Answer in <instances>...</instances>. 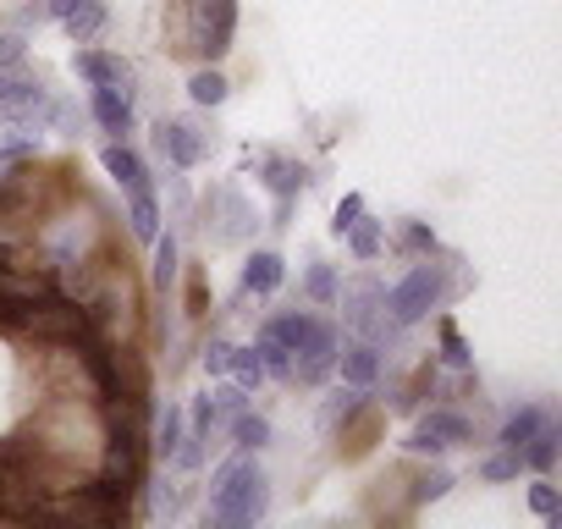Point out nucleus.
<instances>
[{
  "instance_id": "1",
  "label": "nucleus",
  "mask_w": 562,
  "mask_h": 529,
  "mask_svg": "<svg viewBox=\"0 0 562 529\" xmlns=\"http://www.w3.org/2000/svg\"><path fill=\"white\" fill-rule=\"evenodd\" d=\"M237 34V0H177L171 7V50L177 56H204L221 61Z\"/></svg>"
},
{
  "instance_id": "2",
  "label": "nucleus",
  "mask_w": 562,
  "mask_h": 529,
  "mask_svg": "<svg viewBox=\"0 0 562 529\" xmlns=\"http://www.w3.org/2000/svg\"><path fill=\"white\" fill-rule=\"evenodd\" d=\"M265 331L288 348V359H293V375H288V381L315 386V381H326V370L337 364V326H326V320H315V315H304V309L270 320Z\"/></svg>"
},
{
  "instance_id": "3",
  "label": "nucleus",
  "mask_w": 562,
  "mask_h": 529,
  "mask_svg": "<svg viewBox=\"0 0 562 529\" xmlns=\"http://www.w3.org/2000/svg\"><path fill=\"white\" fill-rule=\"evenodd\" d=\"M270 513V474L254 458H232L215 474L210 491V518L215 524H259Z\"/></svg>"
},
{
  "instance_id": "4",
  "label": "nucleus",
  "mask_w": 562,
  "mask_h": 529,
  "mask_svg": "<svg viewBox=\"0 0 562 529\" xmlns=\"http://www.w3.org/2000/svg\"><path fill=\"white\" fill-rule=\"evenodd\" d=\"M441 299H447V264H414V271L381 299V309H392V320L397 326H414V320H425L430 309H441Z\"/></svg>"
},
{
  "instance_id": "5",
  "label": "nucleus",
  "mask_w": 562,
  "mask_h": 529,
  "mask_svg": "<svg viewBox=\"0 0 562 529\" xmlns=\"http://www.w3.org/2000/svg\"><path fill=\"white\" fill-rule=\"evenodd\" d=\"M474 436V425L463 419V414H452V408H430L419 425H414V436L403 441L414 458H436V452H447V447H458V441H469Z\"/></svg>"
},
{
  "instance_id": "6",
  "label": "nucleus",
  "mask_w": 562,
  "mask_h": 529,
  "mask_svg": "<svg viewBox=\"0 0 562 529\" xmlns=\"http://www.w3.org/2000/svg\"><path fill=\"white\" fill-rule=\"evenodd\" d=\"M45 111H50L45 83L18 78L12 67H0V122H40Z\"/></svg>"
},
{
  "instance_id": "7",
  "label": "nucleus",
  "mask_w": 562,
  "mask_h": 529,
  "mask_svg": "<svg viewBox=\"0 0 562 529\" xmlns=\"http://www.w3.org/2000/svg\"><path fill=\"white\" fill-rule=\"evenodd\" d=\"M155 144H160V155H166L177 171L199 166V160H204V149H210V138L199 133V122H188V116H166V122L155 127Z\"/></svg>"
},
{
  "instance_id": "8",
  "label": "nucleus",
  "mask_w": 562,
  "mask_h": 529,
  "mask_svg": "<svg viewBox=\"0 0 562 529\" xmlns=\"http://www.w3.org/2000/svg\"><path fill=\"white\" fill-rule=\"evenodd\" d=\"M72 72L83 78V83H111V89H127L133 83V61H122V56H105V50H78L72 56Z\"/></svg>"
},
{
  "instance_id": "9",
  "label": "nucleus",
  "mask_w": 562,
  "mask_h": 529,
  "mask_svg": "<svg viewBox=\"0 0 562 529\" xmlns=\"http://www.w3.org/2000/svg\"><path fill=\"white\" fill-rule=\"evenodd\" d=\"M89 111H94V122H100L111 138H127V133H133V94H127V89H111V83H100Z\"/></svg>"
},
{
  "instance_id": "10",
  "label": "nucleus",
  "mask_w": 562,
  "mask_h": 529,
  "mask_svg": "<svg viewBox=\"0 0 562 529\" xmlns=\"http://www.w3.org/2000/svg\"><path fill=\"white\" fill-rule=\"evenodd\" d=\"M254 166L265 171V188H270L276 199H293V193L310 188V166H299V160H288V155H259Z\"/></svg>"
},
{
  "instance_id": "11",
  "label": "nucleus",
  "mask_w": 562,
  "mask_h": 529,
  "mask_svg": "<svg viewBox=\"0 0 562 529\" xmlns=\"http://www.w3.org/2000/svg\"><path fill=\"white\" fill-rule=\"evenodd\" d=\"M100 160H105V171H111V177H116V182H122L127 193H138V188H149V166H144V155H138V149H133L127 138H116V144H105V155H100Z\"/></svg>"
},
{
  "instance_id": "12",
  "label": "nucleus",
  "mask_w": 562,
  "mask_h": 529,
  "mask_svg": "<svg viewBox=\"0 0 562 529\" xmlns=\"http://www.w3.org/2000/svg\"><path fill=\"white\" fill-rule=\"evenodd\" d=\"M546 419H551V414H546L540 403H524V408H513V414L502 419V430H496V441H502L507 452H518V458H524V447H529V441L540 436V425H546Z\"/></svg>"
},
{
  "instance_id": "13",
  "label": "nucleus",
  "mask_w": 562,
  "mask_h": 529,
  "mask_svg": "<svg viewBox=\"0 0 562 529\" xmlns=\"http://www.w3.org/2000/svg\"><path fill=\"white\" fill-rule=\"evenodd\" d=\"M281 277H288V264H281V254L259 248V254H248V264H243V293L265 299V293H276V288H281Z\"/></svg>"
},
{
  "instance_id": "14",
  "label": "nucleus",
  "mask_w": 562,
  "mask_h": 529,
  "mask_svg": "<svg viewBox=\"0 0 562 529\" xmlns=\"http://www.w3.org/2000/svg\"><path fill=\"white\" fill-rule=\"evenodd\" d=\"M337 364H342V381H348V386H375V375H381V348H375V342H348V348L337 353Z\"/></svg>"
},
{
  "instance_id": "15",
  "label": "nucleus",
  "mask_w": 562,
  "mask_h": 529,
  "mask_svg": "<svg viewBox=\"0 0 562 529\" xmlns=\"http://www.w3.org/2000/svg\"><path fill=\"white\" fill-rule=\"evenodd\" d=\"M127 226H133V237H138V243H155V232H160V204H155V193H149V188H138V193H133V204H127Z\"/></svg>"
},
{
  "instance_id": "16",
  "label": "nucleus",
  "mask_w": 562,
  "mask_h": 529,
  "mask_svg": "<svg viewBox=\"0 0 562 529\" xmlns=\"http://www.w3.org/2000/svg\"><path fill=\"white\" fill-rule=\"evenodd\" d=\"M226 425H232V441H237L243 452L270 447V419H265V414H248V408H243V414H232Z\"/></svg>"
},
{
  "instance_id": "17",
  "label": "nucleus",
  "mask_w": 562,
  "mask_h": 529,
  "mask_svg": "<svg viewBox=\"0 0 562 529\" xmlns=\"http://www.w3.org/2000/svg\"><path fill=\"white\" fill-rule=\"evenodd\" d=\"M61 23H67V34H72L78 45H89V40L105 29V7H100V0H83V7H78V12H67Z\"/></svg>"
},
{
  "instance_id": "18",
  "label": "nucleus",
  "mask_w": 562,
  "mask_h": 529,
  "mask_svg": "<svg viewBox=\"0 0 562 529\" xmlns=\"http://www.w3.org/2000/svg\"><path fill=\"white\" fill-rule=\"evenodd\" d=\"M226 94H232V89H226V78H221L215 67H199V72L188 78V100H193V105H221Z\"/></svg>"
},
{
  "instance_id": "19",
  "label": "nucleus",
  "mask_w": 562,
  "mask_h": 529,
  "mask_svg": "<svg viewBox=\"0 0 562 529\" xmlns=\"http://www.w3.org/2000/svg\"><path fill=\"white\" fill-rule=\"evenodd\" d=\"M182 425H188V414H182L177 403H166V414H160V425H155V452H160V458H171V452L182 447Z\"/></svg>"
},
{
  "instance_id": "20",
  "label": "nucleus",
  "mask_w": 562,
  "mask_h": 529,
  "mask_svg": "<svg viewBox=\"0 0 562 529\" xmlns=\"http://www.w3.org/2000/svg\"><path fill=\"white\" fill-rule=\"evenodd\" d=\"M557 441H562V436H557V419H546V425H540V436H535V441L524 447V463L546 474V469L557 463Z\"/></svg>"
},
{
  "instance_id": "21",
  "label": "nucleus",
  "mask_w": 562,
  "mask_h": 529,
  "mask_svg": "<svg viewBox=\"0 0 562 529\" xmlns=\"http://www.w3.org/2000/svg\"><path fill=\"white\" fill-rule=\"evenodd\" d=\"M254 353H259V364H265V375H276V381H288L293 375V359H288V348H281L270 331H259V342H254Z\"/></svg>"
},
{
  "instance_id": "22",
  "label": "nucleus",
  "mask_w": 562,
  "mask_h": 529,
  "mask_svg": "<svg viewBox=\"0 0 562 529\" xmlns=\"http://www.w3.org/2000/svg\"><path fill=\"white\" fill-rule=\"evenodd\" d=\"M226 370L237 375V386H243V392H254V386L265 381V364H259V353H254V348H232Z\"/></svg>"
},
{
  "instance_id": "23",
  "label": "nucleus",
  "mask_w": 562,
  "mask_h": 529,
  "mask_svg": "<svg viewBox=\"0 0 562 529\" xmlns=\"http://www.w3.org/2000/svg\"><path fill=\"white\" fill-rule=\"evenodd\" d=\"M348 243H353V259H375L386 237H381V226H375V221H364V215H359V221L348 226Z\"/></svg>"
},
{
  "instance_id": "24",
  "label": "nucleus",
  "mask_w": 562,
  "mask_h": 529,
  "mask_svg": "<svg viewBox=\"0 0 562 529\" xmlns=\"http://www.w3.org/2000/svg\"><path fill=\"white\" fill-rule=\"evenodd\" d=\"M177 282V237L155 232V288H171Z\"/></svg>"
},
{
  "instance_id": "25",
  "label": "nucleus",
  "mask_w": 562,
  "mask_h": 529,
  "mask_svg": "<svg viewBox=\"0 0 562 529\" xmlns=\"http://www.w3.org/2000/svg\"><path fill=\"white\" fill-rule=\"evenodd\" d=\"M518 469H524V458L502 447L496 458H485V463H480V480H491V485H502V480H518Z\"/></svg>"
},
{
  "instance_id": "26",
  "label": "nucleus",
  "mask_w": 562,
  "mask_h": 529,
  "mask_svg": "<svg viewBox=\"0 0 562 529\" xmlns=\"http://www.w3.org/2000/svg\"><path fill=\"white\" fill-rule=\"evenodd\" d=\"M447 491H452V474H447V469H425L419 485H414V507H419V502H441Z\"/></svg>"
},
{
  "instance_id": "27",
  "label": "nucleus",
  "mask_w": 562,
  "mask_h": 529,
  "mask_svg": "<svg viewBox=\"0 0 562 529\" xmlns=\"http://www.w3.org/2000/svg\"><path fill=\"white\" fill-rule=\"evenodd\" d=\"M529 513H540V518H562V496H557V485H546V480H535L529 485Z\"/></svg>"
},
{
  "instance_id": "28",
  "label": "nucleus",
  "mask_w": 562,
  "mask_h": 529,
  "mask_svg": "<svg viewBox=\"0 0 562 529\" xmlns=\"http://www.w3.org/2000/svg\"><path fill=\"white\" fill-rule=\"evenodd\" d=\"M441 359H447L452 370H469V342L458 337V326H452V320H441Z\"/></svg>"
},
{
  "instance_id": "29",
  "label": "nucleus",
  "mask_w": 562,
  "mask_h": 529,
  "mask_svg": "<svg viewBox=\"0 0 562 529\" xmlns=\"http://www.w3.org/2000/svg\"><path fill=\"white\" fill-rule=\"evenodd\" d=\"M304 288H310V299H315V304H331V299H337V271H331V264H315Z\"/></svg>"
},
{
  "instance_id": "30",
  "label": "nucleus",
  "mask_w": 562,
  "mask_h": 529,
  "mask_svg": "<svg viewBox=\"0 0 562 529\" xmlns=\"http://www.w3.org/2000/svg\"><path fill=\"white\" fill-rule=\"evenodd\" d=\"M23 50H29L23 29H18V23H7V29H0V67H18V61H23Z\"/></svg>"
},
{
  "instance_id": "31",
  "label": "nucleus",
  "mask_w": 562,
  "mask_h": 529,
  "mask_svg": "<svg viewBox=\"0 0 562 529\" xmlns=\"http://www.w3.org/2000/svg\"><path fill=\"white\" fill-rule=\"evenodd\" d=\"M359 215H364V193H348V199L337 204V215H331V232H337V237H348V226H353Z\"/></svg>"
},
{
  "instance_id": "32",
  "label": "nucleus",
  "mask_w": 562,
  "mask_h": 529,
  "mask_svg": "<svg viewBox=\"0 0 562 529\" xmlns=\"http://www.w3.org/2000/svg\"><path fill=\"white\" fill-rule=\"evenodd\" d=\"M403 243H408V248H430V254H436V232H430V226H419V221H408V226H403Z\"/></svg>"
},
{
  "instance_id": "33",
  "label": "nucleus",
  "mask_w": 562,
  "mask_h": 529,
  "mask_svg": "<svg viewBox=\"0 0 562 529\" xmlns=\"http://www.w3.org/2000/svg\"><path fill=\"white\" fill-rule=\"evenodd\" d=\"M226 359H232V342H210V348H204V370H210V375H221Z\"/></svg>"
},
{
  "instance_id": "34",
  "label": "nucleus",
  "mask_w": 562,
  "mask_h": 529,
  "mask_svg": "<svg viewBox=\"0 0 562 529\" xmlns=\"http://www.w3.org/2000/svg\"><path fill=\"white\" fill-rule=\"evenodd\" d=\"M78 7H83V0H50L45 18H56V23H61V18H67V12H78Z\"/></svg>"
},
{
  "instance_id": "35",
  "label": "nucleus",
  "mask_w": 562,
  "mask_h": 529,
  "mask_svg": "<svg viewBox=\"0 0 562 529\" xmlns=\"http://www.w3.org/2000/svg\"><path fill=\"white\" fill-rule=\"evenodd\" d=\"M50 116H56V122H61V127H67V133H78V122H83V116H78V111H72V105H56V111H50Z\"/></svg>"
}]
</instances>
